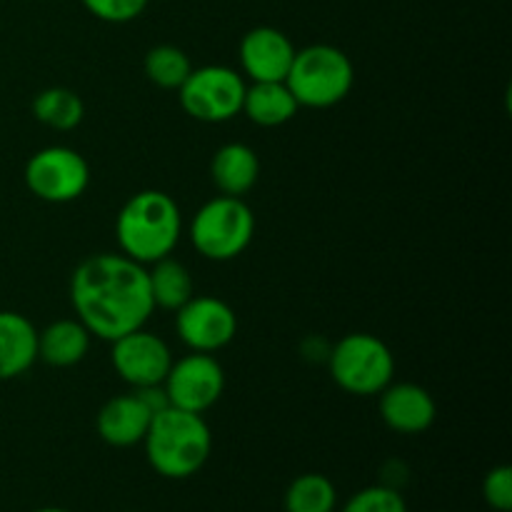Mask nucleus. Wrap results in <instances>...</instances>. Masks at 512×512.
<instances>
[{"label":"nucleus","instance_id":"17","mask_svg":"<svg viewBox=\"0 0 512 512\" xmlns=\"http://www.w3.org/2000/svg\"><path fill=\"white\" fill-rule=\"evenodd\" d=\"M90 330L80 320H55L38 333V360L53 368H73L90 350Z\"/></svg>","mask_w":512,"mask_h":512},{"label":"nucleus","instance_id":"11","mask_svg":"<svg viewBox=\"0 0 512 512\" xmlns=\"http://www.w3.org/2000/svg\"><path fill=\"white\" fill-rule=\"evenodd\" d=\"M110 350V363L115 373L135 388H148V385H163L170 365H173V353L168 343L160 335L150 330L138 328L128 335H120L113 340Z\"/></svg>","mask_w":512,"mask_h":512},{"label":"nucleus","instance_id":"7","mask_svg":"<svg viewBox=\"0 0 512 512\" xmlns=\"http://www.w3.org/2000/svg\"><path fill=\"white\" fill-rule=\"evenodd\" d=\"M245 80L228 65L193 68L178 88L185 113L200 123H228L243 110Z\"/></svg>","mask_w":512,"mask_h":512},{"label":"nucleus","instance_id":"15","mask_svg":"<svg viewBox=\"0 0 512 512\" xmlns=\"http://www.w3.org/2000/svg\"><path fill=\"white\" fill-rule=\"evenodd\" d=\"M38 360V328L15 310H0V383L28 373Z\"/></svg>","mask_w":512,"mask_h":512},{"label":"nucleus","instance_id":"26","mask_svg":"<svg viewBox=\"0 0 512 512\" xmlns=\"http://www.w3.org/2000/svg\"><path fill=\"white\" fill-rule=\"evenodd\" d=\"M33 512H70V510H65V508H38Z\"/></svg>","mask_w":512,"mask_h":512},{"label":"nucleus","instance_id":"18","mask_svg":"<svg viewBox=\"0 0 512 512\" xmlns=\"http://www.w3.org/2000/svg\"><path fill=\"white\" fill-rule=\"evenodd\" d=\"M300 105L285 83H253L245 88L243 110L260 128H278L298 115Z\"/></svg>","mask_w":512,"mask_h":512},{"label":"nucleus","instance_id":"3","mask_svg":"<svg viewBox=\"0 0 512 512\" xmlns=\"http://www.w3.org/2000/svg\"><path fill=\"white\" fill-rule=\"evenodd\" d=\"M150 468L168 480L198 475L213 453V433L203 415L180 408H165L153 415L143 438Z\"/></svg>","mask_w":512,"mask_h":512},{"label":"nucleus","instance_id":"8","mask_svg":"<svg viewBox=\"0 0 512 512\" xmlns=\"http://www.w3.org/2000/svg\"><path fill=\"white\" fill-rule=\"evenodd\" d=\"M30 193L45 203H73L88 190L90 165L78 150L68 145H48L30 155L23 170Z\"/></svg>","mask_w":512,"mask_h":512},{"label":"nucleus","instance_id":"13","mask_svg":"<svg viewBox=\"0 0 512 512\" xmlns=\"http://www.w3.org/2000/svg\"><path fill=\"white\" fill-rule=\"evenodd\" d=\"M380 418L393 433L420 435L438 418L435 398L415 383H390L380 393Z\"/></svg>","mask_w":512,"mask_h":512},{"label":"nucleus","instance_id":"4","mask_svg":"<svg viewBox=\"0 0 512 512\" xmlns=\"http://www.w3.org/2000/svg\"><path fill=\"white\" fill-rule=\"evenodd\" d=\"M285 85L300 108L325 110L348 98L355 85V68L335 45H308L295 53Z\"/></svg>","mask_w":512,"mask_h":512},{"label":"nucleus","instance_id":"22","mask_svg":"<svg viewBox=\"0 0 512 512\" xmlns=\"http://www.w3.org/2000/svg\"><path fill=\"white\" fill-rule=\"evenodd\" d=\"M145 78L163 90H178L193 70L188 53L178 45H155L145 53Z\"/></svg>","mask_w":512,"mask_h":512},{"label":"nucleus","instance_id":"6","mask_svg":"<svg viewBox=\"0 0 512 512\" xmlns=\"http://www.w3.org/2000/svg\"><path fill=\"white\" fill-rule=\"evenodd\" d=\"M255 235V215L243 198L218 195L195 213L190 240L203 258L228 263L243 255Z\"/></svg>","mask_w":512,"mask_h":512},{"label":"nucleus","instance_id":"14","mask_svg":"<svg viewBox=\"0 0 512 512\" xmlns=\"http://www.w3.org/2000/svg\"><path fill=\"white\" fill-rule=\"evenodd\" d=\"M150 420H153V413L145 408L143 400L135 393H128L108 400L100 408L95 430L110 448H133V445H143Z\"/></svg>","mask_w":512,"mask_h":512},{"label":"nucleus","instance_id":"1","mask_svg":"<svg viewBox=\"0 0 512 512\" xmlns=\"http://www.w3.org/2000/svg\"><path fill=\"white\" fill-rule=\"evenodd\" d=\"M70 303L93 338L113 343L145 328L153 315L148 268L123 253L93 255L70 278Z\"/></svg>","mask_w":512,"mask_h":512},{"label":"nucleus","instance_id":"23","mask_svg":"<svg viewBox=\"0 0 512 512\" xmlns=\"http://www.w3.org/2000/svg\"><path fill=\"white\" fill-rule=\"evenodd\" d=\"M340 512H408V505L398 488L383 483L358 490Z\"/></svg>","mask_w":512,"mask_h":512},{"label":"nucleus","instance_id":"2","mask_svg":"<svg viewBox=\"0 0 512 512\" xmlns=\"http://www.w3.org/2000/svg\"><path fill=\"white\" fill-rule=\"evenodd\" d=\"M183 235V215L173 195L140 190L130 195L115 218L120 253L140 265H153L173 255Z\"/></svg>","mask_w":512,"mask_h":512},{"label":"nucleus","instance_id":"5","mask_svg":"<svg viewBox=\"0 0 512 512\" xmlns=\"http://www.w3.org/2000/svg\"><path fill=\"white\" fill-rule=\"evenodd\" d=\"M328 368L340 390L370 398L393 383L395 355L378 335L350 333L333 345Z\"/></svg>","mask_w":512,"mask_h":512},{"label":"nucleus","instance_id":"25","mask_svg":"<svg viewBox=\"0 0 512 512\" xmlns=\"http://www.w3.org/2000/svg\"><path fill=\"white\" fill-rule=\"evenodd\" d=\"M483 498L485 503L498 512L512 510V468L510 465H498L490 470L483 480Z\"/></svg>","mask_w":512,"mask_h":512},{"label":"nucleus","instance_id":"20","mask_svg":"<svg viewBox=\"0 0 512 512\" xmlns=\"http://www.w3.org/2000/svg\"><path fill=\"white\" fill-rule=\"evenodd\" d=\"M33 115L48 128L65 133L83 123L85 105L75 90L55 85V88H45L35 95Z\"/></svg>","mask_w":512,"mask_h":512},{"label":"nucleus","instance_id":"12","mask_svg":"<svg viewBox=\"0 0 512 512\" xmlns=\"http://www.w3.org/2000/svg\"><path fill=\"white\" fill-rule=\"evenodd\" d=\"M298 48L283 30L258 25L240 40V65L253 83H285Z\"/></svg>","mask_w":512,"mask_h":512},{"label":"nucleus","instance_id":"19","mask_svg":"<svg viewBox=\"0 0 512 512\" xmlns=\"http://www.w3.org/2000/svg\"><path fill=\"white\" fill-rule=\"evenodd\" d=\"M148 283L155 308L178 310L195 295L190 270L170 255L150 265Z\"/></svg>","mask_w":512,"mask_h":512},{"label":"nucleus","instance_id":"24","mask_svg":"<svg viewBox=\"0 0 512 512\" xmlns=\"http://www.w3.org/2000/svg\"><path fill=\"white\" fill-rule=\"evenodd\" d=\"M85 5L93 18L103 20V23H130L138 15H143V10L148 8L150 0H80Z\"/></svg>","mask_w":512,"mask_h":512},{"label":"nucleus","instance_id":"16","mask_svg":"<svg viewBox=\"0 0 512 512\" xmlns=\"http://www.w3.org/2000/svg\"><path fill=\"white\" fill-rule=\"evenodd\" d=\"M210 178H213L220 195L243 198L245 193H250L255 188V183L260 178L258 153L245 143H225L213 155Z\"/></svg>","mask_w":512,"mask_h":512},{"label":"nucleus","instance_id":"21","mask_svg":"<svg viewBox=\"0 0 512 512\" xmlns=\"http://www.w3.org/2000/svg\"><path fill=\"white\" fill-rule=\"evenodd\" d=\"M283 508L285 512H335L338 490L325 475L305 473L288 485Z\"/></svg>","mask_w":512,"mask_h":512},{"label":"nucleus","instance_id":"10","mask_svg":"<svg viewBox=\"0 0 512 512\" xmlns=\"http://www.w3.org/2000/svg\"><path fill=\"white\" fill-rule=\"evenodd\" d=\"M178 338L193 353L223 350L238 335V315L225 300L213 295H193L183 308L175 310Z\"/></svg>","mask_w":512,"mask_h":512},{"label":"nucleus","instance_id":"9","mask_svg":"<svg viewBox=\"0 0 512 512\" xmlns=\"http://www.w3.org/2000/svg\"><path fill=\"white\" fill-rule=\"evenodd\" d=\"M170 405L188 413H208L225 390V373L210 353H193L173 360L163 380Z\"/></svg>","mask_w":512,"mask_h":512}]
</instances>
